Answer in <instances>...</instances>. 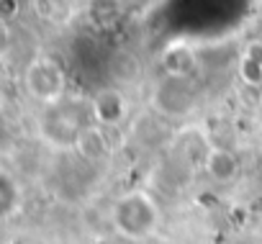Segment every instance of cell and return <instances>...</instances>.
I'll use <instances>...</instances> for the list:
<instances>
[{"label": "cell", "mask_w": 262, "mask_h": 244, "mask_svg": "<svg viewBox=\"0 0 262 244\" xmlns=\"http://www.w3.org/2000/svg\"><path fill=\"white\" fill-rule=\"evenodd\" d=\"M29 87L36 98L52 103L62 95L64 90V75L57 64H52L49 59H39L29 67Z\"/></svg>", "instance_id": "2"}, {"label": "cell", "mask_w": 262, "mask_h": 244, "mask_svg": "<svg viewBox=\"0 0 262 244\" xmlns=\"http://www.w3.org/2000/svg\"><path fill=\"white\" fill-rule=\"evenodd\" d=\"M123 113H126V103L116 90H103L95 98V116L100 124H118Z\"/></svg>", "instance_id": "4"}, {"label": "cell", "mask_w": 262, "mask_h": 244, "mask_svg": "<svg viewBox=\"0 0 262 244\" xmlns=\"http://www.w3.org/2000/svg\"><path fill=\"white\" fill-rule=\"evenodd\" d=\"M206 170H208V175L216 183H229V180L236 178L239 165H236V157L231 152H226V149H211L206 154Z\"/></svg>", "instance_id": "3"}, {"label": "cell", "mask_w": 262, "mask_h": 244, "mask_svg": "<svg viewBox=\"0 0 262 244\" xmlns=\"http://www.w3.org/2000/svg\"><path fill=\"white\" fill-rule=\"evenodd\" d=\"M75 144H77V152H80L85 160H98V157H103L105 149H108L105 137H103V131H98V129H82V131L77 134Z\"/></svg>", "instance_id": "5"}, {"label": "cell", "mask_w": 262, "mask_h": 244, "mask_svg": "<svg viewBox=\"0 0 262 244\" xmlns=\"http://www.w3.org/2000/svg\"><path fill=\"white\" fill-rule=\"evenodd\" d=\"M31 3L36 8V16H41V18H52L54 16V3L52 0H31Z\"/></svg>", "instance_id": "6"}, {"label": "cell", "mask_w": 262, "mask_h": 244, "mask_svg": "<svg viewBox=\"0 0 262 244\" xmlns=\"http://www.w3.org/2000/svg\"><path fill=\"white\" fill-rule=\"evenodd\" d=\"M113 221L123 236L142 239V236L152 234V229L157 224V208L144 193H131L118 201V206L113 211Z\"/></svg>", "instance_id": "1"}]
</instances>
